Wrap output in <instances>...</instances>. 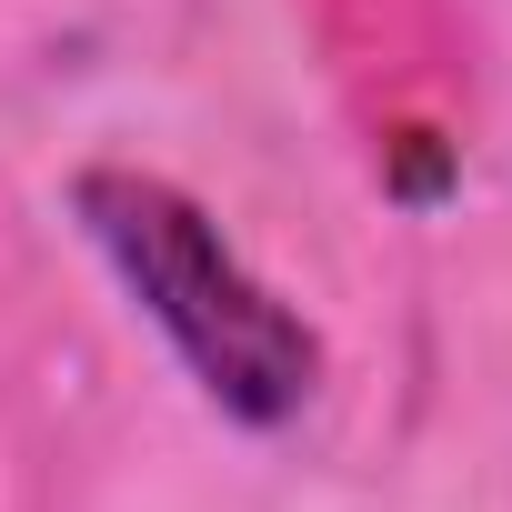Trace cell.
Listing matches in <instances>:
<instances>
[{
	"label": "cell",
	"instance_id": "6da1fadb",
	"mask_svg": "<svg viewBox=\"0 0 512 512\" xmlns=\"http://www.w3.org/2000/svg\"><path fill=\"white\" fill-rule=\"evenodd\" d=\"M71 221L91 231V251L121 272V292L151 312V332L191 362V382L231 412V422H292L322 382V342L312 322L241 272V251L211 231V211L151 171H81L71 181Z\"/></svg>",
	"mask_w": 512,
	"mask_h": 512
}]
</instances>
